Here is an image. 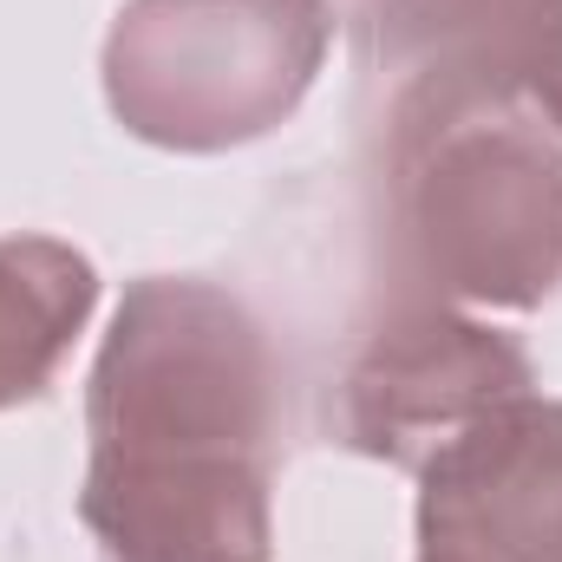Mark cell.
Here are the masks:
<instances>
[{"label":"cell","mask_w":562,"mask_h":562,"mask_svg":"<svg viewBox=\"0 0 562 562\" xmlns=\"http://www.w3.org/2000/svg\"><path fill=\"white\" fill-rule=\"evenodd\" d=\"M386 229L431 301L543 307L562 288V138L504 79H400L386 105Z\"/></svg>","instance_id":"obj_2"},{"label":"cell","mask_w":562,"mask_h":562,"mask_svg":"<svg viewBox=\"0 0 562 562\" xmlns=\"http://www.w3.org/2000/svg\"><path fill=\"white\" fill-rule=\"evenodd\" d=\"M79 524L105 562H276L281 367L243 294L125 288L86 380Z\"/></svg>","instance_id":"obj_1"},{"label":"cell","mask_w":562,"mask_h":562,"mask_svg":"<svg viewBox=\"0 0 562 562\" xmlns=\"http://www.w3.org/2000/svg\"><path fill=\"white\" fill-rule=\"evenodd\" d=\"M327 46V0H125L99 79L132 138L216 157L288 125Z\"/></svg>","instance_id":"obj_3"},{"label":"cell","mask_w":562,"mask_h":562,"mask_svg":"<svg viewBox=\"0 0 562 562\" xmlns=\"http://www.w3.org/2000/svg\"><path fill=\"white\" fill-rule=\"evenodd\" d=\"M99 307V269L59 236H0V413L53 386Z\"/></svg>","instance_id":"obj_6"},{"label":"cell","mask_w":562,"mask_h":562,"mask_svg":"<svg viewBox=\"0 0 562 562\" xmlns=\"http://www.w3.org/2000/svg\"><path fill=\"white\" fill-rule=\"evenodd\" d=\"M524 393H537V367L524 340L451 301L413 294L386 307L367 327L360 353L347 360L340 438L347 451L419 477L458 431H471L484 413Z\"/></svg>","instance_id":"obj_4"},{"label":"cell","mask_w":562,"mask_h":562,"mask_svg":"<svg viewBox=\"0 0 562 562\" xmlns=\"http://www.w3.org/2000/svg\"><path fill=\"white\" fill-rule=\"evenodd\" d=\"M504 86H517L562 138V0H537L504 53Z\"/></svg>","instance_id":"obj_7"},{"label":"cell","mask_w":562,"mask_h":562,"mask_svg":"<svg viewBox=\"0 0 562 562\" xmlns=\"http://www.w3.org/2000/svg\"><path fill=\"white\" fill-rule=\"evenodd\" d=\"M419 562H562V400L524 393L425 464Z\"/></svg>","instance_id":"obj_5"}]
</instances>
